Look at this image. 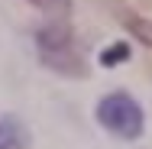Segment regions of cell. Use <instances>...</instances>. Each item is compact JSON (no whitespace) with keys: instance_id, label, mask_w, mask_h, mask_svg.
<instances>
[{"instance_id":"cell-1","label":"cell","mask_w":152,"mask_h":149,"mask_svg":"<svg viewBox=\"0 0 152 149\" xmlns=\"http://www.w3.org/2000/svg\"><path fill=\"white\" fill-rule=\"evenodd\" d=\"M36 42H39V55L49 68H55L61 75L84 78L88 68H84V59L75 49V36L68 29V23H45L36 32Z\"/></svg>"},{"instance_id":"cell-3","label":"cell","mask_w":152,"mask_h":149,"mask_svg":"<svg viewBox=\"0 0 152 149\" xmlns=\"http://www.w3.org/2000/svg\"><path fill=\"white\" fill-rule=\"evenodd\" d=\"M26 143H29L26 126L16 117H3L0 120V149H23Z\"/></svg>"},{"instance_id":"cell-5","label":"cell","mask_w":152,"mask_h":149,"mask_svg":"<svg viewBox=\"0 0 152 149\" xmlns=\"http://www.w3.org/2000/svg\"><path fill=\"white\" fill-rule=\"evenodd\" d=\"M123 59H129V49H126V46H110V49H107V55H100V62H104V65H117V62H123Z\"/></svg>"},{"instance_id":"cell-2","label":"cell","mask_w":152,"mask_h":149,"mask_svg":"<svg viewBox=\"0 0 152 149\" xmlns=\"http://www.w3.org/2000/svg\"><path fill=\"white\" fill-rule=\"evenodd\" d=\"M97 120H100V126H107L113 136H120V139H139V133H142V107L129 97V94H107L100 104H97Z\"/></svg>"},{"instance_id":"cell-4","label":"cell","mask_w":152,"mask_h":149,"mask_svg":"<svg viewBox=\"0 0 152 149\" xmlns=\"http://www.w3.org/2000/svg\"><path fill=\"white\" fill-rule=\"evenodd\" d=\"M120 13V20L126 23V29L133 32L142 46H152V20H146V16H139V13H133V10H117Z\"/></svg>"},{"instance_id":"cell-6","label":"cell","mask_w":152,"mask_h":149,"mask_svg":"<svg viewBox=\"0 0 152 149\" xmlns=\"http://www.w3.org/2000/svg\"><path fill=\"white\" fill-rule=\"evenodd\" d=\"M32 7L45 10V13H65L68 10V0H29Z\"/></svg>"}]
</instances>
